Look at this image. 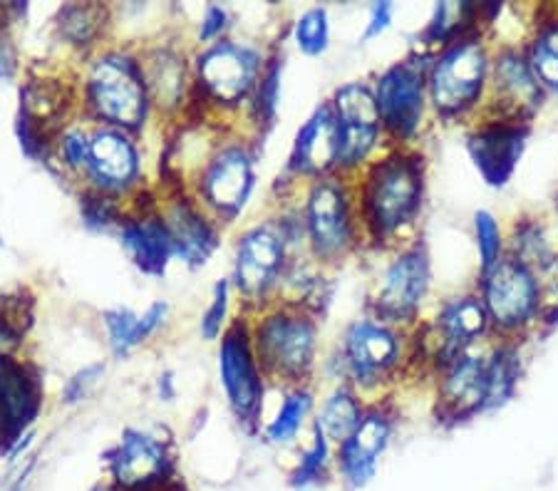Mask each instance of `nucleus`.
Returning a JSON list of instances; mask_svg holds the SVG:
<instances>
[{
	"mask_svg": "<svg viewBox=\"0 0 558 491\" xmlns=\"http://www.w3.org/2000/svg\"><path fill=\"white\" fill-rule=\"evenodd\" d=\"M474 291L487 308L492 335L497 341L524 343V337L542 326V275L517 258L504 256L497 266L476 275Z\"/></svg>",
	"mask_w": 558,
	"mask_h": 491,
	"instance_id": "obj_8",
	"label": "nucleus"
},
{
	"mask_svg": "<svg viewBox=\"0 0 558 491\" xmlns=\"http://www.w3.org/2000/svg\"><path fill=\"white\" fill-rule=\"evenodd\" d=\"M432 289V256L422 238H410L395 248L392 261H387L383 273L367 298L371 316L387 326L415 330L420 326L422 306Z\"/></svg>",
	"mask_w": 558,
	"mask_h": 491,
	"instance_id": "obj_11",
	"label": "nucleus"
},
{
	"mask_svg": "<svg viewBox=\"0 0 558 491\" xmlns=\"http://www.w3.org/2000/svg\"><path fill=\"white\" fill-rule=\"evenodd\" d=\"M8 491H23V489H21V487H15V489H8Z\"/></svg>",
	"mask_w": 558,
	"mask_h": 491,
	"instance_id": "obj_48",
	"label": "nucleus"
},
{
	"mask_svg": "<svg viewBox=\"0 0 558 491\" xmlns=\"http://www.w3.org/2000/svg\"><path fill=\"white\" fill-rule=\"evenodd\" d=\"M149 102L165 112H177L186 100V65L172 48H155L140 58Z\"/></svg>",
	"mask_w": 558,
	"mask_h": 491,
	"instance_id": "obj_26",
	"label": "nucleus"
},
{
	"mask_svg": "<svg viewBox=\"0 0 558 491\" xmlns=\"http://www.w3.org/2000/svg\"><path fill=\"white\" fill-rule=\"evenodd\" d=\"M260 370L291 388L305 385L318 360V316L299 303H271L251 323Z\"/></svg>",
	"mask_w": 558,
	"mask_h": 491,
	"instance_id": "obj_3",
	"label": "nucleus"
},
{
	"mask_svg": "<svg viewBox=\"0 0 558 491\" xmlns=\"http://www.w3.org/2000/svg\"><path fill=\"white\" fill-rule=\"evenodd\" d=\"M524 52L538 85L558 97V8H542L524 38Z\"/></svg>",
	"mask_w": 558,
	"mask_h": 491,
	"instance_id": "obj_29",
	"label": "nucleus"
},
{
	"mask_svg": "<svg viewBox=\"0 0 558 491\" xmlns=\"http://www.w3.org/2000/svg\"><path fill=\"white\" fill-rule=\"evenodd\" d=\"M338 127V169L340 176L355 179L373 162L385 139L380 110L371 83L340 85L328 100Z\"/></svg>",
	"mask_w": 558,
	"mask_h": 491,
	"instance_id": "obj_12",
	"label": "nucleus"
},
{
	"mask_svg": "<svg viewBox=\"0 0 558 491\" xmlns=\"http://www.w3.org/2000/svg\"><path fill=\"white\" fill-rule=\"evenodd\" d=\"M80 213H83V223L93 231H110L120 229L124 221V209L120 207V199L112 194L85 189L80 196Z\"/></svg>",
	"mask_w": 558,
	"mask_h": 491,
	"instance_id": "obj_39",
	"label": "nucleus"
},
{
	"mask_svg": "<svg viewBox=\"0 0 558 491\" xmlns=\"http://www.w3.org/2000/svg\"><path fill=\"white\" fill-rule=\"evenodd\" d=\"M227 25H229V13H227V8H221V5H209V8H206L204 17H202L199 40H202V42H206V45L219 42L221 33L227 30Z\"/></svg>",
	"mask_w": 558,
	"mask_h": 491,
	"instance_id": "obj_43",
	"label": "nucleus"
},
{
	"mask_svg": "<svg viewBox=\"0 0 558 491\" xmlns=\"http://www.w3.org/2000/svg\"><path fill=\"white\" fill-rule=\"evenodd\" d=\"M554 219L558 223V184H556V194H554Z\"/></svg>",
	"mask_w": 558,
	"mask_h": 491,
	"instance_id": "obj_47",
	"label": "nucleus"
},
{
	"mask_svg": "<svg viewBox=\"0 0 558 491\" xmlns=\"http://www.w3.org/2000/svg\"><path fill=\"white\" fill-rule=\"evenodd\" d=\"M494 45L480 30L429 56V110L442 124H472L489 102Z\"/></svg>",
	"mask_w": 558,
	"mask_h": 491,
	"instance_id": "obj_2",
	"label": "nucleus"
},
{
	"mask_svg": "<svg viewBox=\"0 0 558 491\" xmlns=\"http://www.w3.org/2000/svg\"><path fill=\"white\" fill-rule=\"evenodd\" d=\"M301 221L305 246L315 261L326 266L343 263L365 241L357 217L353 179L330 174L311 182L305 192Z\"/></svg>",
	"mask_w": 558,
	"mask_h": 491,
	"instance_id": "obj_5",
	"label": "nucleus"
},
{
	"mask_svg": "<svg viewBox=\"0 0 558 491\" xmlns=\"http://www.w3.org/2000/svg\"><path fill=\"white\" fill-rule=\"evenodd\" d=\"M256 189V155L246 142H219L206 159L196 201L216 223H231L246 209Z\"/></svg>",
	"mask_w": 558,
	"mask_h": 491,
	"instance_id": "obj_13",
	"label": "nucleus"
},
{
	"mask_svg": "<svg viewBox=\"0 0 558 491\" xmlns=\"http://www.w3.org/2000/svg\"><path fill=\"white\" fill-rule=\"evenodd\" d=\"M494 341L487 308L476 291L454 293L442 300L435 318L420 320L410 330L412 363L427 365L432 372L445 370L449 363Z\"/></svg>",
	"mask_w": 558,
	"mask_h": 491,
	"instance_id": "obj_6",
	"label": "nucleus"
},
{
	"mask_svg": "<svg viewBox=\"0 0 558 491\" xmlns=\"http://www.w3.org/2000/svg\"><path fill=\"white\" fill-rule=\"evenodd\" d=\"M476 258H480V273L489 271L507 256V231L492 211L480 209L472 217Z\"/></svg>",
	"mask_w": 558,
	"mask_h": 491,
	"instance_id": "obj_37",
	"label": "nucleus"
},
{
	"mask_svg": "<svg viewBox=\"0 0 558 491\" xmlns=\"http://www.w3.org/2000/svg\"><path fill=\"white\" fill-rule=\"evenodd\" d=\"M17 67V58L15 50L11 45V38H0V77H11Z\"/></svg>",
	"mask_w": 558,
	"mask_h": 491,
	"instance_id": "obj_45",
	"label": "nucleus"
},
{
	"mask_svg": "<svg viewBox=\"0 0 558 491\" xmlns=\"http://www.w3.org/2000/svg\"><path fill=\"white\" fill-rule=\"evenodd\" d=\"M35 320V298L25 289L0 296V353L13 351L31 333Z\"/></svg>",
	"mask_w": 558,
	"mask_h": 491,
	"instance_id": "obj_35",
	"label": "nucleus"
},
{
	"mask_svg": "<svg viewBox=\"0 0 558 491\" xmlns=\"http://www.w3.org/2000/svg\"><path fill=\"white\" fill-rule=\"evenodd\" d=\"M120 234L124 251L142 273L165 275L172 258H177L172 234L157 204H147V207L137 204L132 213H124Z\"/></svg>",
	"mask_w": 558,
	"mask_h": 491,
	"instance_id": "obj_23",
	"label": "nucleus"
},
{
	"mask_svg": "<svg viewBox=\"0 0 558 491\" xmlns=\"http://www.w3.org/2000/svg\"><path fill=\"white\" fill-rule=\"evenodd\" d=\"M85 105L105 127L137 132L149 114V93L140 58L122 50H107L93 60L85 79Z\"/></svg>",
	"mask_w": 558,
	"mask_h": 491,
	"instance_id": "obj_9",
	"label": "nucleus"
},
{
	"mask_svg": "<svg viewBox=\"0 0 558 491\" xmlns=\"http://www.w3.org/2000/svg\"><path fill=\"white\" fill-rule=\"evenodd\" d=\"M142 174L140 151L128 132L114 127H97L89 139L87 189H97L112 196L134 189Z\"/></svg>",
	"mask_w": 558,
	"mask_h": 491,
	"instance_id": "obj_22",
	"label": "nucleus"
},
{
	"mask_svg": "<svg viewBox=\"0 0 558 491\" xmlns=\"http://www.w3.org/2000/svg\"><path fill=\"white\" fill-rule=\"evenodd\" d=\"M398 415L387 402L375 400L365 407V415L355 432L343 444L336 446V479L348 491H363L373 484L380 471L383 457L390 450Z\"/></svg>",
	"mask_w": 558,
	"mask_h": 491,
	"instance_id": "obj_19",
	"label": "nucleus"
},
{
	"mask_svg": "<svg viewBox=\"0 0 558 491\" xmlns=\"http://www.w3.org/2000/svg\"><path fill=\"white\" fill-rule=\"evenodd\" d=\"M303 241L301 211L295 217H276L246 229L239 238L236 258H233V283L248 306L264 310L271 306V296L281 289L291 251Z\"/></svg>",
	"mask_w": 558,
	"mask_h": 491,
	"instance_id": "obj_4",
	"label": "nucleus"
},
{
	"mask_svg": "<svg viewBox=\"0 0 558 491\" xmlns=\"http://www.w3.org/2000/svg\"><path fill=\"white\" fill-rule=\"evenodd\" d=\"M264 65V56L251 45L219 40L206 45L196 58V85L211 105L236 110L251 102Z\"/></svg>",
	"mask_w": 558,
	"mask_h": 491,
	"instance_id": "obj_14",
	"label": "nucleus"
},
{
	"mask_svg": "<svg viewBox=\"0 0 558 491\" xmlns=\"http://www.w3.org/2000/svg\"><path fill=\"white\" fill-rule=\"evenodd\" d=\"M534 124L480 114L466 130L464 149L476 174L492 189H504L514 179L521 159L526 155Z\"/></svg>",
	"mask_w": 558,
	"mask_h": 491,
	"instance_id": "obj_16",
	"label": "nucleus"
},
{
	"mask_svg": "<svg viewBox=\"0 0 558 491\" xmlns=\"http://www.w3.org/2000/svg\"><path fill=\"white\" fill-rule=\"evenodd\" d=\"M392 17H395V5L392 3H375L371 8V15H367L363 40L380 38V35L392 25Z\"/></svg>",
	"mask_w": 558,
	"mask_h": 491,
	"instance_id": "obj_44",
	"label": "nucleus"
},
{
	"mask_svg": "<svg viewBox=\"0 0 558 491\" xmlns=\"http://www.w3.org/2000/svg\"><path fill=\"white\" fill-rule=\"evenodd\" d=\"M489 33L487 15H484V3H437L432 17L420 33L422 48L425 52H435L445 45L454 42L459 38H466L472 33Z\"/></svg>",
	"mask_w": 558,
	"mask_h": 491,
	"instance_id": "obj_28",
	"label": "nucleus"
},
{
	"mask_svg": "<svg viewBox=\"0 0 558 491\" xmlns=\"http://www.w3.org/2000/svg\"><path fill=\"white\" fill-rule=\"evenodd\" d=\"M107 23H110L107 8L97 3H70L58 15L60 38L80 50L95 48Z\"/></svg>",
	"mask_w": 558,
	"mask_h": 491,
	"instance_id": "obj_33",
	"label": "nucleus"
},
{
	"mask_svg": "<svg viewBox=\"0 0 558 491\" xmlns=\"http://www.w3.org/2000/svg\"><path fill=\"white\" fill-rule=\"evenodd\" d=\"M338 127L336 114L330 105L323 102L315 107L313 114L303 122V127L295 134L291 157H288V174L293 179H315L338 174Z\"/></svg>",
	"mask_w": 558,
	"mask_h": 491,
	"instance_id": "obj_24",
	"label": "nucleus"
},
{
	"mask_svg": "<svg viewBox=\"0 0 558 491\" xmlns=\"http://www.w3.org/2000/svg\"><path fill=\"white\" fill-rule=\"evenodd\" d=\"M229 298H231V283L227 279H221L214 285L211 303L202 318V335L206 341H216V337L223 335V323H227L229 318Z\"/></svg>",
	"mask_w": 558,
	"mask_h": 491,
	"instance_id": "obj_41",
	"label": "nucleus"
},
{
	"mask_svg": "<svg viewBox=\"0 0 558 491\" xmlns=\"http://www.w3.org/2000/svg\"><path fill=\"white\" fill-rule=\"evenodd\" d=\"M336 479V446L328 440L318 425H311V442L303 446L299 462L293 464L288 484L295 491H311L326 487Z\"/></svg>",
	"mask_w": 558,
	"mask_h": 491,
	"instance_id": "obj_32",
	"label": "nucleus"
},
{
	"mask_svg": "<svg viewBox=\"0 0 558 491\" xmlns=\"http://www.w3.org/2000/svg\"><path fill=\"white\" fill-rule=\"evenodd\" d=\"M219 375L231 413L236 415L241 425L256 427L260 413H264L266 375L258 365L248 320L239 318L223 330L219 347Z\"/></svg>",
	"mask_w": 558,
	"mask_h": 491,
	"instance_id": "obj_15",
	"label": "nucleus"
},
{
	"mask_svg": "<svg viewBox=\"0 0 558 491\" xmlns=\"http://www.w3.org/2000/svg\"><path fill=\"white\" fill-rule=\"evenodd\" d=\"M363 238L375 248H398L427 201V157L420 147H387L355 179Z\"/></svg>",
	"mask_w": 558,
	"mask_h": 491,
	"instance_id": "obj_1",
	"label": "nucleus"
},
{
	"mask_svg": "<svg viewBox=\"0 0 558 491\" xmlns=\"http://www.w3.org/2000/svg\"><path fill=\"white\" fill-rule=\"evenodd\" d=\"M365 407L367 405L363 402V395H360L355 388H350L348 382H340V385L332 388L330 395L323 400L313 422L320 427L323 434L332 442V446H338L355 432V427L365 415Z\"/></svg>",
	"mask_w": 558,
	"mask_h": 491,
	"instance_id": "obj_31",
	"label": "nucleus"
},
{
	"mask_svg": "<svg viewBox=\"0 0 558 491\" xmlns=\"http://www.w3.org/2000/svg\"><path fill=\"white\" fill-rule=\"evenodd\" d=\"M338 363L343 382L360 395L383 392L412 363L410 330L387 326L373 316L357 318L345 328Z\"/></svg>",
	"mask_w": 558,
	"mask_h": 491,
	"instance_id": "obj_7",
	"label": "nucleus"
},
{
	"mask_svg": "<svg viewBox=\"0 0 558 491\" xmlns=\"http://www.w3.org/2000/svg\"><path fill=\"white\" fill-rule=\"evenodd\" d=\"M169 306L167 303H155L137 316L130 308H112L102 312L107 337H110V351L114 357H128L134 347L147 343L157 330L165 326Z\"/></svg>",
	"mask_w": 558,
	"mask_h": 491,
	"instance_id": "obj_30",
	"label": "nucleus"
},
{
	"mask_svg": "<svg viewBox=\"0 0 558 491\" xmlns=\"http://www.w3.org/2000/svg\"><path fill=\"white\" fill-rule=\"evenodd\" d=\"M161 213H165L167 229L172 234L177 258L194 268L209 261L219 246V231H216V221L202 209V204L186 194H177Z\"/></svg>",
	"mask_w": 558,
	"mask_h": 491,
	"instance_id": "obj_25",
	"label": "nucleus"
},
{
	"mask_svg": "<svg viewBox=\"0 0 558 491\" xmlns=\"http://www.w3.org/2000/svg\"><path fill=\"white\" fill-rule=\"evenodd\" d=\"M159 392L161 397H172V375H165V378H159Z\"/></svg>",
	"mask_w": 558,
	"mask_h": 491,
	"instance_id": "obj_46",
	"label": "nucleus"
},
{
	"mask_svg": "<svg viewBox=\"0 0 558 491\" xmlns=\"http://www.w3.org/2000/svg\"><path fill=\"white\" fill-rule=\"evenodd\" d=\"M105 464L110 484L120 491H165L177 479L174 454L167 440L132 427L105 454Z\"/></svg>",
	"mask_w": 558,
	"mask_h": 491,
	"instance_id": "obj_18",
	"label": "nucleus"
},
{
	"mask_svg": "<svg viewBox=\"0 0 558 491\" xmlns=\"http://www.w3.org/2000/svg\"><path fill=\"white\" fill-rule=\"evenodd\" d=\"M548 100L546 89L531 70L524 42L494 45L489 102L484 114L534 124Z\"/></svg>",
	"mask_w": 558,
	"mask_h": 491,
	"instance_id": "obj_17",
	"label": "nucleus"
},
{
	"mask_svg": "<svg viewBox=\"0 0 558 491\" xmlns=\"http://www.w3.org/2000/svg\"><path fill=\"white\" fill-rule=\"evenodd\" d=\"M429 56L432 52L415 50L375 77V100L390 147H417L427 127L432 114L427 93Z\"/></svg>",
	"mask_w": 558,
	"mask_h": 491,
	"instance_id": "obj_10",
	"label": "nucleus"
},
{
	"mask_svg": "<svg viewBox=\"0 0 558 491\" xmlns=\"http://www.w3.org/2000/svg\"><path fill=\"white\" fill-rule=\"evenodd\" d=\"M102 372L105 368L97 363V365H87V368L72 375L65 390H62V400H65V405H77V402H83L87 397V392L93 390L97 385V380L102 378Z\"/></svg>",
	"mask_w": 558,
	"mask_h": 491,
	"instance_id": "obj_42",
	"label": "nucleus"
},
{
	"mask_svg": "<svg viewBox=\"0 0 558 491\" xmlns=\"http://www.w3.org/2000/svg\"><path fill=\"white\" fill-rule=\"evenodd\" d=\"M293 42L303 56L318 58L330 48V15L328 8H308L293 25Z\"/></svg>",
	"mask_w": 558,
	"mask_h": 491,
	"instance_id": "obj_38",
	"label": "nucleus"
},
{
	"mask_svg": "<svg viewBox=\"0 0 558 491\" xmlns=\"http://www.w3.org/2000/svg\"><path fill=\"white\" fill-rule=\"evenodd\" d=\"M489 345V343H487ZM487 345L476 347L459 360L449 363L439 370L437 395H435V419L442 427H459L472 422V419L489 415V357Z\"/></svg>",
	"mask_w": 558,
	"mask_h": 491,
	"instance_id": "obj_20",
	"label": "nucleus"
},
{
	"mask_svg": "<svg viewBox=\"0 0 558 491\" xmlns=\"http://www.w3.org/2000/svg\"><path fill=\"white\" fill-rule=\"evenodd\" d=\"M313 413V392L308 385H299L291 388L286 392V397L278 407L276 417L266 425V440L276 444V446H286L299 440V434L303 432L305 419Z\"/></svg>",
	"mask_w": 558,
	"mask_h": 491,
	"instance_id": "obj_34",
	"label": "nucleus"
},
{
	"mask_svg": "<svg viewBox=\"0 0 558 491\" xmlns=\"http://www.w3.org/2000/svg\"><path fill=\"white\" fill-rule=\"evenodd\" d=\"M507 256L517 258L531 271L546 275L558 263V244L548 221L536 213L517 217L507 234Z\"/></svg>",
	"mask_w": 558,
	"mask_h": 491,
	"instance_id": "obj_27",
	"label": "nucleus"
},
{
	"mask_svg": "<svg viewBox=\"0 0 558 491\" xmlns=\"http://www.w3.org/2000/svg\"><path fill=\"white\" fill-rule=\"evenodd\" d=\"M89 139H93V134H87L80 127H72L60 134V159L70 172L85 176L89 164Z\"/></svg>",
	"mask_w": 558,
	"mask_h": 491,
	"instance_id": "obj_40",
	"label": "nucleus"
},
{
	"mask_svg": "<svg viewBox=\"0 0 558 491\" xmlns=\"http://www.w3.org/2000/svg\"><path fill=\"white\" fill-rule=\"evenodd\" d=\"M281 75H283V60L281 56H274L266 60L264 73L258 77V85L251 97V114L258 124L260 132L271 130L278 112V97H281Z\"/></svg>",
	"mask_w": 558,
	"mask_h": 491,
	"instance_id": "obj_36",
	"label": "nucleus"
},
{
	"mask_svg": "<svg viewBox=\"0 0 558 491\" xmlns=\"http://www.w3.org/2000/svg\"><path fill=\"white\" fill-rule=\"evenodd\" d=\"M43 407V378L35 365L0 353V452H21Z\"/></svg>",
	"mask_w": 558,
	"mask_h": 491,
	"instance_id": "obj_21",
	"label": "nucleus"
}]
</instances>
